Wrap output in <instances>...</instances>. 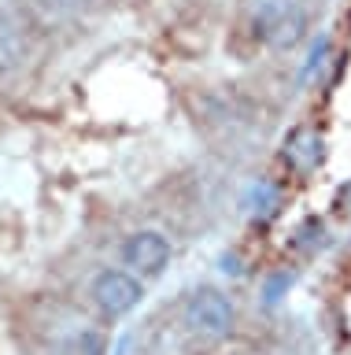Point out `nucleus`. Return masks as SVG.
<instances>
[{
  "label": "nucleus",
  "instance_id": "obj_1",
  "mask_svg": "<svg viewBox=\"0 0 351 355\" xmlns=\"http://www.w3.org/2000/svg\"><path fill=\"white\" fill-rule=\"evenodd\" d=\"M181 326L196 344H222L237 326V307L226 293L211 285L192 288L181 304Z\"/></svg>",
  "mask_w": 351,
  "mask_h": 355
},
{
  "label": "nucleus",
  "instance_id": "obj_2",
  "mask_svg": "<svg viewBox=\"0 0 351 355\" xmlns=\"http://www.w3.org/2000/svg\"><path fill=\"white\" fill-rule=\"evenodd\" d=\"M255 37L273 44V49H296L307 33V15L292 0H259L251 11Z\"/></svg>",
  "mask_w": 351,
  "mask_h": 355
},
{
  "label": "nucleus",
  "instance_id": "obj_3",
  "mask_svg": "<svg viewBox=\"0 0 351 355\" xmlns=\"http://www.w3.org/2000/svg\"><path fill=\"white\" fill-rule=\"evenodd\" d=\"M141 296H145V285H141V277L129 274V270H100L89 285V300L104 318L129 315V311L141 304Z\"/></svg>",
  "mask_w": 351,
  "mask_h": 355
},
{
  "label": "nucleus",
  "instance_id": "obj_4",
  "mask_svg": "<svg viewBox=\"0 0 351 355\" xmlns=\"http://www.w3.org/2000/svg\"><path fill=\"white\" fill-rule=\"evenodd\" d=\"M123 263L141 277H156V274H163V266L170 263V244L156 230H137V233H129L126 244H123Z\"/></svg>",
  "mask_w": 351,
  "mask_h": 355
},
{
  "label": "nucleus",
  "instance_id": "obj_5",
  "mask_svg": "<svg viewBox=\"0 0 351 355\" xmlns=\"http://www.w3.org/2000/svg\"><path fill=\"white\" fill-rule=\"evenodd\" d=\"M26 55H30L26 26L8 8H0V82H12L23 71Z\"/></svg>",
  "mask_w": 351,
  "mask_h": 355
},
{
  "label": "nucleus",
  "instance_id": "obj_6",
  "mask_svg": "<svg viewBox=\"0 0 351 355\" xmlns=\"http://www.w3.org/2000/svg\"><path fill=\"white\" fill-rule=\"evenodd\" d=\"M281 155H285V163H289V171L311 174L325 159V137L314 126H300V130H292L289 137H285Z\"/></svg>",
  "mask_w": 351,
  "mask_h": 355
},
{
  "label": "nucleus",
  "instance_id": "obj_7",
  "mask_svg": "<svg viewBox=\"0 0 351 355\" xmlns=\"http://www.w3.org/2000/svg\"><path fill=\"white\" fill-rule=\"evenodd\" d=\"M34 4L41 8V15H48V19H71V15H78L89 0H34Z\"/></svg>",
  "mask_w": 351,
  "mask_h": 355
}]
</instances>
